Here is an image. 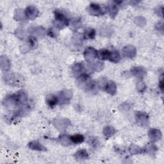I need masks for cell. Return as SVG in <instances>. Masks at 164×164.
I'll return each mask as SVG.
<instances>
[{
	"label": "cell",
	"mask_w": 164,
	"mask_h": 164,
	"mask_svg": "<svg viewBox=\"0 0 164 164\" xmlns=\"http://www.w3.org/2000/svg\"><path fill=\"white\" fill-rule=\"evenodd\" d=\"M111 53L109 50L106 49H101L99 52L97 53V56L99 57L100 59L102 60H108L110 58Z\"/></svg>",
	"instance_id": "obj_4"
},
{
	"label": "cell",
	"mask_w": 164,
	"mask_h": 164,
	"mask_svg": "<svg viewBox=\"0 0 164 164\" xmlns=\"http://www.w3.org/2000/svg\"><path fill=\"white\" fill-rule=\"evenodd\" d=\"M70 140H71V142L74 144H80L84 141V137L82 135H75L73 136L70 137Z\"/></svg>",
	"instance_id": "obj_5"
},
{
	"label": "cell",
	"mask_w": 164,
	"mask_h": 164,
	"mask_svg": "<svg viewBox=\"0 0 164 164\" xmlns=\"http://www.w3.org/2000/svg\"><path fill=\"white\" fill-rule=\"evenodd\" d=\"M55 22L56 25L57 26H60V28L67 26L69 24V21L67 17L64 13L58 11L55 13Z\"/></svg>",
	"instance_id": "obj_1"
},
{
	"label": "cell",
	"mask_w": 164,
	"mask_h": 164,
	"mask_svg": "<svg viewBox=\"0 0 164 164\" xmlns=\"http://www.w3.org/2000/svg\"><path fill=\"white\" fill-rule=\"evenodd\" d=\"M29 146L30 148L33 149H35V150H39V151H43V149H45L42 145L40 144L38 142H32L30 143Z\"/></svg>",
	"instance_id": "obj_7"
},
{
	"label": "cell",
	"mask_w": 164,
	"mask_h": 164,
	"mask_svg": "<svg viewBox=\"0 0 164 164\" xmlns=\"http://www.w3.org/2000/svg\"><path fill=\"white\" fill-rule=\"evenodd\" d=\"M96 35V32L95 30H93L92 28L87 29L85 32V34H84V36H85V38L89 39H94Z\"/></svg>",
	"instance_id": "obj_6"
},
{
	"label": "cell",
	"mask_w": 164,
	"mask_h": 164,
	"mask_svg": "<svg viewBox=\"0 0 164 164\" xmlns=\"http://www.w3.org/2000/svg\"><path fill=\"white\" fill-rule=\"evenodd\" d=\"M105 9L101 6L100 4L91 3L90 6V12L92 15H102L104 14Z\"/></svg>",
	"instance_id": "obj_2"
},
{
	"label": "cell",
	"mask_w": 164,
	"mask_h": 164,
	"mask_svg": "<svg viewBox=\"0 0 164 164\" xmlns=\"http://www.w3.org/2000/svg\"><path fill=\"white\" fill-rule=\"evenodd\" d=\"M58 99L54 95H49L46 97V103L50 107H53L58 103Z\"/></svg>",
	"instance_id": "obj_3"
}]
</instances>
